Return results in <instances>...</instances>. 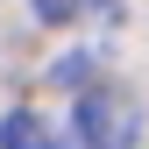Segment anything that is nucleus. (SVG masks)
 I'll list each match as a JSON object with an SVG mask.
<instances>
[{
	"label": "nucleus",
	"instance_id": "f257e3e1",
	"mask_svg": "<svg viewBox=\"0 0 149 149\" xmlns=\"http://www.w3.org/2000/svg\"><path fill=\"white\" fill-rule=\"evenodd\" d=\"M135 121H142V107L128 100V92H114V85H92L78 100V142L85 149H128Z\"/></svg>",
	"mask_w": 149,
	"mask_h": 149
},
{
	"label": "nucleus",
	"instance_id": "7ed1b4c3",
	"mask_svg": "<svg viewBox=\"0 0 149 149\" xmlns=\"http://www.w3.org/2000/svg\"><path fill=\"white\" fill-rule=\"evenodd\" d=\"M114 14V0H36V14H43L50 29H71V22H85V14Z\"/></svg>",
	"mask_w": 149,
	"mask_h": 149
},
{
	"label": "nucleus",
	"instance_id": "f03ea898",
	"mask_svg": "<svg viewBox=\"0 0 149 149\" xmlns=\"http://www.w3.org/2000/svg\"><path fill=\"white\" fill-rule=\"evenodd\" d=\"M0 149H64L57 128H50L43 114H29V107H14L7 121H0Z\"/></svg>",
	"mask_w": 149,
	"mask_h": 149
}]
</instances>
